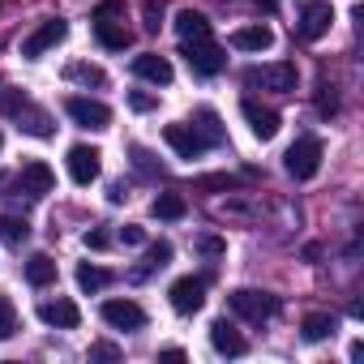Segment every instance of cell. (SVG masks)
Here are the masks:
<instances>
[{"instance_id":"cell-11","label":"cell","mask_w":364,"mask_h":364,"mask_svg":"<svg viewBox=\"0 0 364 364\" xmlns=\"http://www.w3.org/2000/svg\"><path fill=\"white\" fill-rule=\"evenodd\" d=\"M18 185H22V193L43 198V193H52V185H56V171H52L43 159H31V163H22V171H18Z\"/></svg>"},{"instance_id":"cell-39","label":"cell","mask_w":364,"mask_h":364,"mask_svg":"<svg viewBox=\"0 0 364 364\" xmlns=\"http://www.w3.org/2000/svg\"><path fill=\"white\" fill-rule=\"evenodd\" d=\"M159 355H163V360H185V347H163Z\"/></svg>"},{"instance_id":"cell-31","label":"cell","mask_w":364,"mask_h":364,"mask_svg":"<svg viewBox=\"0 0 364 364\" xmlns=\"http://www.w3.org/2000/svg\"><path fill=\"white\" fill-rule=\"evenodd\" d=\"M141 18H146V31L159 35V26H163V0H146V5H141Z\"/></svg>"},{"instance_id":"cell-9","label":"cell","mask_w":364,"mask_h":364,"mask_svg":"<svg viewBox=\"0 0 364 364\" xmlns=\"http://www.w3.org/2000/svg\"><path fill=\"white\" fill-rule=\"evenodd\" d=\"M99 159L103 154L95 146H69V176H73V185H95L99 171H103Z\"/></svg>"},{"instance_id":"cell-2","label":"cell","mask_w":364,"mask_h":364,"mask_svg":"<svg viewBox=\"0 0 364 364\" xmlns=\"http://www.w3.org/2000/svg\"><path fill=\"white\" fill-rule=\"evenodd\" d=\"M228 304H232V313L236 317H245V321H270L274 313H279V296H270V291H253V287H236L232 296H228Z\"/></svg>"},{"instance_id":"cell-15","label":"cell","mask_w":364,"mask_h":364,"mask_svg":"<svg viewBox=\"0 0 364 364\" xmlns=\"http://www.w3.org/2000/svg\"><path fill=\"white\" fill-rule=\"evenodd\" d=\"M95 39H99L103 48H112V52H124L133 35H129V31H124V26H120V22L99 5V14H95Z\"/></svg>"},{"instance_id":"cell-40","label":"cell","mask_w":364,"mask_h":364,"mask_svg":"<svg viewBox=\"0 0 364 364\" xmlns=\"http://www.w3.org/2000/svg\"><path fill=\"white\" fill-rule=\"evenodd\" d=\"M0 146H5V137H0Z\"/></svg>"},{"instance_id":"cell-6","label":"cell","mask_w":364,"mask_h":364,"mask_svg":"<svg viewBox=\"0 0 364 364\" xmlns=\"http://www.w3.org/2000/svg\"><path fill=\"white\" fill-rule=\"evenodd\" d=\"M167 296H171V309L176 313H198L206 304V279L202 274H185V279H176L167 287Z\"/></svg>"},{"instance_id":"cell-30","label":"cell","mask_w":364,"mask_h":364,"mask_svg":"<svg viewBox=\"0 0 364 364\" xmlns=\"http://www.w3.org/2000/svg\"><path fill=\"white\" fill-rule=\"evenodd\" d=\"M14 334H18V309L9 296H0V343L14 338Z\"/></svg>"},{"instance_id":"cell-7","label":"cell","mask_w":364,"mask_h":364,"mask_svg":"<svg viewBox=\"0 0 364 364\" xmlns=\"http://www.w3.org/2000/svg\"><path fill=\"white\" fill-rule=\"evenodd\" d=\"M65 35H69V22H60V18H48L35 35H26L22 39V56L26 60H39L43 52H52L56 43H65Z\"/></svg>"},{"instance_id":"cell-24","label":"cell","mask_w":364,"mask_h":364,"mask_svg":"<svg viewBox=\"0 0 364 364\" xmlns=\"http://www.w3.org/2000/svg\"><path fill=\"white\" fill-rule=\"evenodd\" d=\"M65 73H69V82H82V86H95V90H103V86H107V73H103L99 65H86V60H73V65H69Z\"/></svg>"},{"instance_id":"cell-32","label":"cell","mask_w":364,"mask_h":364,"mask_svg":"<svg viewBox=\"0 0 364 364\" xmlns=\"http://www.w3.org/2000/svg\"><path fill=\"white\" fill-rule=\"evenodd\" d=\"M317 112H321V116H334V112H338V95H334V86H321V95H317Z\"/></svg>"},{"instance_id":"cell-1","label":"cell","mask_w":364,"mask_h":364,"mask_svg":"<svg viewBox=\"0 0 364 364\" xmlns=\"http://www.w3.org/2000/svg\"><path fill=\"white\" fill-rule=\"evenodd\" d=\"M180 56H185L189 69L202 73V77H215V73H223V65H228V56H223V48L215 43V35H206V39H180Z\"/></svg>"},{"instance_id":"cell-38","label":"cell","mask_w":364,"mask_h":364,"mask_svg":"<svg viewBox=\"0 0 364 364\" xmlns=\"http://www.w3.org/2000/svg\"><path fill=\"white\" fill-rule=\"evenodd\" d=\"M90 355H103V360H116L120 351H116L112 343H95V347H90Z\"/></svg>"},{"instance_id":"cell-36","label":"cell","mask_w":364,"mask_h":364,"mask_svg":"<svg viewBox=\"0 0 364 364\" xmlns=\"http://www.w3.org/2000/svg\"><path fill=\"white\" fill-rule=\"evenodd\" d=\"M107 245H112V236H107L103 228H90V232H86V249H99V253H103Z\"/></svg>"},{"instance_id":"cell-4","label":"cell","mask_w":364,"mask_h":364,"mask_svg":"<svg viewBox=\"0 0 364 364\" xmlns=\"http://www.w3.org/2000/svg\"><path fill=\"white\" fill-rule=\"evenodd\" d=\"M287 171L296 176V180H313L317 171H321V141L317 137H296L291 141V150H287Z\"/></svg>"},{"instance_id":"cell-25","label":"cell","mask_w":364,"mask_h":364,"mask_svg":"<svg viewBox=\"0 0 364 364\" xmlns=\"http://www.w3.org/2000/svg\"><path fill=\"white\" fill-rule=\"evenodd\" d=\"M167 262H171V245H167V240H159V245H150V249H146V262L133 270V279H146L150 270H159V266H167Z\"/></svg>"},{"instance_id":"cell-18","label":"cell","mask_w":364,"mask_h":364,"mask_svg":"<svg viewBox=\"0 0 364 364\" xmlns=\"http://www.w3.org/2000/svg\"><path fill=\"white\" fill-rule=\"evenodd\" d=\"M232 48H240V52H270L274 48V31L262 26V22L240 26V31H232Z\"/></svg>"},{"instance_id":"cell-37","label":"cell","mask_w":364,"mask_h":364,"mask_svg":"<svg viewBox=\"0 0 364 364\" xmlns=\"http://www.w3.org/2000/svg\"><path fill=\"white\" fill-rule=\"evenodd\" d=\"M120 240H124V245H146V232H141L137 223H129V228L120 232Z\"/></svg>"},{"instance_id":"cell-21","label":"cell","mask_w":364,"mask_h":364,"mask_svg":"<svg viewBox=\"0 0 364 364\" xmlns=\"http://www.w3.org/2000/svg\"><path fill=\"white\" fill-rule=\"evenodd\" d=\"M176 31H180V39H206V35H215L210 31V18L198 14V9H180L176 14Z\"/></svg>"},{"instance_id":"cell-17","label":"cell","mask_w":364,"mask_h":364,"mask_svg":"<svg viewBox=\"0 0 364 364\" xmlns=\"http://www.w3.org/2000/svg\"><path fill=\"white\" fill-rule=\"evenodd\" d=\"M210 343H215V351L219 355H245V334L228 321V317H219V321H210Z\"/></svg>"},{"instance_id":"cell-34","label":"cell","mask_w":364,"mask_h":364,"mask_svg":"<svg viewBox=\"0 0 364 364\" xmlns=\"http://www.w3.org/2000/svg\"><path fill=\"white\" fill-rule=\"evenodd\" d=\"M223 249H228V245H223L219 236H202V240H198V253H202V257H223Z\"/></svg>"},{"instance_id":"cell-33","label":"cell","mask_w":364,"mask_h":364,"mask_svg":"<svg viewBox=\"0 0 364 364\" xmlns=\"http://www.w3.org/2000/svg\"><path fill=\"white\" fill-rule=\"evenodd\" d=\"M129 107H133V112H154V107H159V99H154V95H146V90H133V95H129Z\"/></svg>"},{"instance_id":"cell-19","label":"cell","mask_w":364,"mask_h":364,"mask_svg":"<svg viewBox=\"0 0 364 364\" xmlns=\"http://www.w3.org/2000/svg\"><path fill=\"white\" fill-rule=\"evenodd\" d=\"M133 73L137 77H146V82H154V86H171V60L167 56H159V52H146V56H137L133 60Z\"/></svg>"},{"instance_id":"cell-13","label":"cell","mask_w":364,"mask_h":364,"mask_svg":"<svg viewBox=\"0 0 364 364\" xmlns=\"http://www.w3.org/2000/svg\"><path fill=\"white\" fill-rule=\"evenodd\" d=\"M39 321H43V326H56V330H77L82 309H77L73 300L56 296V300H43V304H39Z\"/></svg>"},{"instance_id":"cell-8","label":"cell","mask_w":364,"mask_h":364,"mask_svg":"<svg viewBox=\"0 0 364 364\" xmlns=\"http://www.w3.org/2000/svg\"><path fill=\"white\" fill-rule=\"evenodd\" d=\"M65 112H69L82 129H107V124H112V107L99 103V99H86V95H69V99H65Z\"/></svg>"},{"instance_id":"cell-23","label":"cell","mask_w":364,"mask_h":364,"mask_svg":"<svg viewBox=\"0 0 364 364\" xmlns=\"http://www.w3.org/2000/svg\"><path fill=\"white\" fill-rule=\"evenodd\" d=\"M26 279H31V287H52L56 283V262L48 253H35L26 262Z\"/></svg>"},{"instance_id":"cell-5","label":"cell","mask_w":364,"mask_h":364,"mask_svg":"<svg viewBox=\"0 0 364 364\" xmlns=\"http://www.w3.org/2000/svg\"><path fill=\"white\" fill-rule=\"evenodd\" d=\"M163 141L176 150V159H202L210 146L193 124H163Z\"/></svg>"},{"instance_id":"cell-12","label":"cell","mask_w":364,"mask_h":364,"mask_svg":"<svg viewBox=\"0 0 364 364\" xmlns=\"http://www.w3.org/2000/svg\"><path fill=\"white\" fill-rule=\"evenodd\" d=\"M240 112H245V120H249V133H253V137H262V141H270V137L279 133V124H283V120H279V112H274V107H262L257 99H245V103H240Z\"/></svg>"},{"instance_id":"cell-3","label":"cell","mask_w":364,"mask_h":364,"mask_svg":"<svg viewBox=\"0 0 364 364\" xmlns=\"http://www.w3.org/2000/svg\"><path fill=\"white\" fill-rule=\"evenodd\" d=\"M300 82V69L291 60H274V65H262V69H249L245 73V86H262V90H279V95H291Z\"/></svg>"},{"instance_id":"cell-22","label":"cell","mask_w":364,"mask_h":364,"mask_svg":"<svg viewBox=\"0 0 364 364\" xmlns=\"http://www.w3.org/2000/svg\"><path fill=\"white\" fill-rule=\"evenodd\" d=\"M193 120H198L193 129L206 137V146H223V124H219V112H215V107H198Z\"/></svg>"},{"instance_id":"cell-16","label":"cell","mask_w":364,"mask_h":364,"mask_svg":"<svg viewBox=\"0 0 364 364\" xmlns=\"http://www.w3.org/2000/svg\"><path fill=\"white\" fill-rule=\"evenodd\" d=\"M5 107H9V112H18V120H22V129H26V133H35V137H52V133H56V129H52V116H48V112H39V107H31L26 99H9Z\"/></svg>"},{"instance_id":"cell-28","label":"cell","mask_w":364,"mask_h":364,"mask_svg":"<svg viewBox=\"0 0 364 364\" xmlns=\"http://www.w3.org/2000/svg\"><path fill=\"white\" fill-rule=\"evenodd\" d=\"M193 189H198V193H232V189H236V176H228V171H219V176H198Z\"/></svg>"},{"instance_id":"cell-35","label":"cell","mask_w":364,"mask_h":364,"mask_svg":"<svg viewBox=\"0 0 364 364\" xmlns=\"http://www.w3.org/2000/svg\"><path fill=\"white\" fill-rule=\"evenodd\" d=\"M133 167H137V171H146V176H154V171H159V163H154L141 146H133Z\"/></svg>"},{"instance_id":"cell-14","label":"cell","mask_w":364,"mask_h":364,"mask_svg":"<svg viewBox=\"0 0 364 364\" xmlns=\"http://www.w3.org/2000/svg\"><path fill=\"white\" fill-rule=\"evenodd\" d=\"M330 22H334V9L326 5V0H313V5H304V14H300V39L317 43L330 31Z\"/></svg>"},{"instance_id":"cell-26","label":"cell","mask_w":364,"mask_h":364,"mask_svg":"<svg viewBox=\"0 0 364 364\" xmlns=\"http://www.w3.org/2000/svg\"><path fill=\"white\" fill-rule=\"evenodd\" d=\"M107 283H112V274H107L103 266H90V262L77 266V287H82V291H103Z\"/></svg>"},{"instance_id":"cell-29","label":"cell","mask_w":364,"mask_h":364,"mask_svg":"<svg viewBox=\"0 0 364 364\" xmlns=\"http://www.w3.org/2000/svg\"><path fill=\"white\" fill-rule=\"evenodd\" d=\"M26 236H31L26 219H14V215H0V240H5V245H22Z\"/></svg>"},{"instance_id":"cell-10","label":"cell","mask_w":364,"mask_h":364,"mask_svg":"<svg viewBox=\"0 0 364 364\" xmlns=\"http://www.w3.org/2000/svg\"><path fill=\"white\" fill-rule=\"evenodd\" d=\"M103 321L116 326V330H141L146 326V309L133 304V300H103Z\"/></svg>"},{"instance_id":"cell-27","label":"cell","mask_w":364,"mask_h":364,"mask_svg":"<svg viewBox=\"0 0 364 364\" xmlns=\"http://www.w3.org/2000/svg\"><path fill=\"white\" fill-rule=\"evenodd\" d=\"M334 334V317L330 313H309L304 317V338L309 343H321V338H330Z\"/></svg>"},{"instance_id":"cell-20","label":"cell","mask_w":364,"mask_h":364,"mask_svg":"<svg viewBox=\"0 0 364 364\" xmlns=\"http://www.w3.org/2000/svg\"><path fill=\"white\" fill-rule=\"evenodd\" d=\"M150 215L154 219H163V223H180V219H185L189 215V202H185V193H159L154 202H150Z\"/></svg>"}]
</instances>
